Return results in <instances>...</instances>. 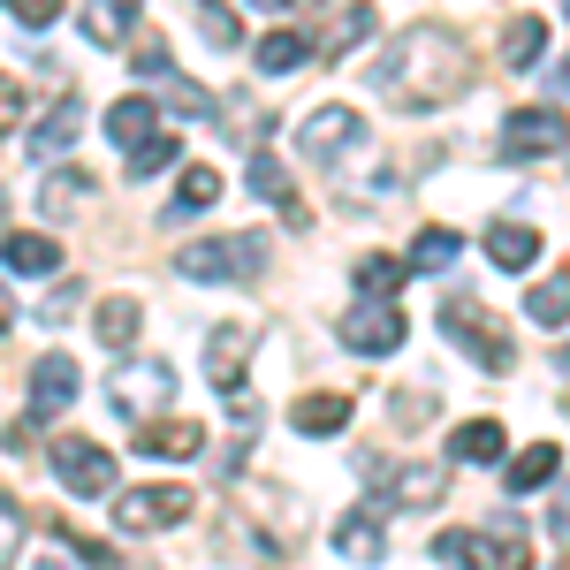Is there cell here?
<instances>
[{
	"label": "cell",
	"instance_id": "cell-1",
	"mask_svg": "<svg viewBox=\"0 0 570 570\" xmlns=\"http://www.w3.org/2000/svg\"><path fill=\"white\" fill-rule=\"evenodd\" d=\"M381 85H389L395 107H411V115H426V107H441V99H456V91L472 85L464 39H449L441 23L403 31V39L389 46V61H381Z\"/></svg>",
	"mask_w": 570,
	"mask_h": 570
},
{
	"label": "cell",
	"instance_id": "cell-2",
	"mask_svg": "<svg viewBox=\"0 0 570 570\" xmlns=\"http://www.w3.org/2000/svg\"><path fill=\"white\" fill-rule=\"evenodd\" d=\"M266 236H214V244H183L176 274L183 282H259L266 274Z\"/></svg>",
	"mask_w": 570,
	"mask_h": 570
},
{
	"label": "cell",
	"instance_id": "cell-3",
	"mask_svg": "<svg viewBox=\"0 0 570 570\" xmlns=\"http://www.w3.org/2000/svg\"><path fill=\"white\" fill-rule=\"evenodd\" d=\"M441 327L456 335V351L472 357L480 373H510V365H518L510 335H502V320H494V312H487L480 297H449V305H441Z\"/></svg>",
	"mask_w": 570,
	"mask_h": 570
},
{
	"label": "cell",
	"instance_id": "cell-4",
	"mask_svg": "<svg viewBox=\"0 0 570 570\" xmlns=\"http://www.w3.org/2000/svg\"><path fill=\"white\" fill-rule=\"evenodd\" d=\"M441 563L456 570H532V548H525V525H494V532H441L434 540Z\"/></svg>",
	"mask_w": 570,
	"mask_h": 570
},
{
	"label": "cell",
	"instance_id": "cell-5",
	"mask_svg": "<svg viewBox=\"0 0 570 570\" xmlns=\"http://www.w3.org/2000/svg\"><path fill=\"white\" fill-rule=\"evenodd\" d=\"M357 472H365V487H373L381 502H395V510H434L441 494H449V464H381V456H365Z\"/></svg>",
	"mask_w": 570,
	"mask_h": 570
},
{
	"label": "cell",
	"instance_id": "cell-6",
	"mask_svg": "<svg viewBox=\"0 0 570 570\" xmlns=\"http://www.w3.org/2000/svg\"><path fill=\"white\" fill-rule=\"evenodd\" d=\"M53 480L69 487L77 502H99V494H115V456L85 434H61L53 441Z\"/></svg>",
	"mask_w": 570,
	"mask_h": 570
},
{
	"label": "cell",
	"instance_id": "cell-7",
	"mask_svg": "<svg viewBox=\"0 0 570 570\" xmlns=\"http://www.w3.org/2000/svg\"><path fill=\"white\" fill-rule=\"evenodd\" d=\"M176 395V373L160 365V357H130V365H115L107 373V403L122 411V419H145V411H160Z\"/></svg>",
	"mask_w": 570,
	"mask_h": 570
},
{
	"label": "cell",
	"instance_id": "cell-8",
	"mask_svg": "<svg viewBox=\"0 0 570 570\" xmlns=\"http://www.w3.org/2000/svg\"><path fill=\"white\" fill-rule=\"evenodd\" d=\"M190 510H198L190 487H137V494L115 502V525L122 532H168V525H183Z\"/></svg>",
	"mask_w": 570,
	"mask_h": 570
},
{
	"label": "cell",
	"instance_id": "cell-9",
	"mask_svg": "<svg viewBox=\"0 0 570 570\" xmlns=\"http://www.w3.org/2000/svg\"><path fill=\"white\" fill-rule=\"evenodd\" d=\"M570 145V115L563 107H518L502 122V153L510 160H540V153H563Z\"/></svg>",
	"mask_w": 570,
	"mask_h": 570
},
{
	"label": "cell",
	"instance_id": "cell-10",
	"mask_svg": "<svg viewBox=\"0 0 570 570\" xmlns=\"http://www.w3.org/2000/svg\"><path fill=\"white\" fill-rule=\"evenodd\" d=\"M77 389H85L77 357H69V351H46L39 365H31V389H23V403H31V419H61V411L77 403Z\"/></svg>",
	"mask_w": 570,
	"mask_h": 570
},
{
	"label": "cell",
	"instance_id": "cell-11",
	"mask_svg": "<svg viewBox=\"0 0 570 570\" xmlns=\"http://www.w3.org/2000/svg\"><path fill=\"white\" fill-rule=\"evenodd\" d=\"M343 343H351L357 357H381L403 343V312L389 305V297H365L357 312H343Z\"/></svg>",
	"mask_w": 570,
	"mask_h": 570
},
{
	"label": "cell",
	"instance_id": "cell-12",
	"mask_svg": "<svg viewBox=\"0 0 570 570\" xmlns=\"http://www.w3.org/2000/svg\"><path fill=\"white\" fill-rule=\"evenodd\" d=\"M357 137H365V122H357V107H320L305 130H297V145H305L312 160H327L335 168V153H351Z\"/></svg>",
	"mask_w": 570,
	"mask_h": 570
},
{
	"label": "cell",
	"instance_id": "cell-13",
	"mask_svg": "<svg viewBox=\"0 0 570 570\" xmlns=\"http://www.w3.org/2000/svg\"><path fill=\"white\" fill-rule=\"evenodd\" d=\"M244 365H252V327H214L206 343V381L220 395H244Z\"/></svg>",
	"mask_w": 570,
	"mask_h": 570
},
{
	"label": "cell",
	"instance_id": "cell-14",
	"mask_svg": "<svg viewBox=\"0 0 570 570\" xmlns=\"http://www.w3.org/2000/svg\"><path fill=\"white\" fill-rule=\"evenodd\" d=\"M335 556H351V563H381V556H389L381 510H351V518H335Z\"/></svg>",
	"mask_w": 570,
	"mask_h": 570
},
{
	"label": "cell",
	"instance_id": "cell-15",
	"mask_svg": "<svg viewBox=\"0 0 570 570\" xmlns=\"http://www.w3.org/2000/svg\"><path fill=\"white\" fill-rule=\"evenodd\" d=\"M91 206V176L85 168H53V176L39 183V214L46 220H77Z\"/></svg>",
	"mask_w": 570,
	"mask_h": 570
},
{
	"label": "cell",
	"instance_id": "cell-16",
	"mask_svg": "<svg viewBox=\"0 0 570 570\" xmlns=\"http://www.w3.org/2000/svg\"><path fill=\"white\" fill-rule=\"evenodd\" d=\"M107 137H115L122 153H145V145L160 137V115H153V99H115V107H107Z\"/></svg>",
	"mask_w": 570,
	"mask_h": 570
},
{
	"label": "cell",
	"instance_id": "cell-17",
	"mask_svg": "<svg viewBox=\"0 0 570 570\" xmlns=\"http://www.w3.org/2000/svg\"><path fill=\"white\" fill-rule=\"evenodd\" d=\"M206 449V426H190V419H145L137 426V456H198Z\"/></svg>",
	"mask_w": 570,
	"mask_h": 570
},
{
	"label": "cell",
	"instance_id": "cell-18",
	"mask_svg": "<svg viewBox=\"0 0 570 570\" xmlns=\"http://www.w3.org/2000/svg\"><path fill=\"white\" fill-rule=\"evenodd\" d=\"M487 259L502 266V274L532 266L540 259V228H525V220H494V228H487Z\"/></svg>",
	"mask_w": 570,
	"mask_h": 570
},
{
	"label": "cell",
	"instance_id": "cell-19",
	"mask_svg": "<svg viewBox=\"0 0 570 570\" xmlns=\"http://www.w3.org/2000/svg\"><path fill=\"white\" fill-rule=\"evenodd\" d=\"M312 53H320V46H312L305 31H289V23H274V31L259 39V53H252V61H259L266 77H289V69H305Z\"/></svg>",
	"mask_w": 570,
	"mask_h": 570
},
{
	"label": "cell",
	"instance_id": "cell-20",
	"mask_svg": "<svg viewBox=\"0 0 570 570\" xmlns=\"http://www.w3.org/2000/svg\"><path fill=\"white\" fill-rule=\"evenodd\" d=\"M502 449H510V434L494 419H472V426L449 434V464H502Z\"/></svg>",
	"mask_w": 570,
	"mask_h": 570
},
{
	"label": "cell",
	"instance_id": "cell-21",
	"mask_svg": "<svg viewBox=\"0 0 570 570\" xmlns=\"http://www.w3.org/2000/svg\"><path fill=\"white\" fill-rule=\"evenodd\" d=\"M137 8H145V0H91L85 8V39L91 46H122L137 31Z\"/></svg>",
	"mask_w": 570,
	"mask_h": 570
},
{
	"label": "cell",
	"instance_id": "cell-22",
	"mask_svg": "<svg viewBox=\"0 0 570 570\" xmlns=\"http://www.w3.org/2000/svg\"><path fill=\"white\" fill-rule=\"evenodd\" d=\"M289 426L297 434H343L351 426V395H305V403H289Z\"/></svg>",
	"mask_w": 570,
	"mask_h": 570
},
{
	"label": "cell",
	"instance_id": "cell-23",
	"mask_svg": "<svg viewBox=\"0 0 570 570\" xmlns=\"http://www.w3.org/2000/svg\"><path fill=\"white\" fill-rule=\"evenodd\" d=\"M206 206H220V168H206V160H190L176 183V206H168V220H190L206 214Z\"/></svg>",
	"mask_w": 570,
	"mask_h": 570
},
{
	"label": "cell",
	"instance_id": "cell-24",
	"mask_svg": "<svg viewBox=\"0 0 570 570\" xmlns=\"http://www.w3.org/2000/svg\"><path fill=\"white\" fill-rule=\"evenodd\" d=\"M77 130H85V107H77V99H61V107L46 115L39 130H31V160H53V153H69V145H77Z\"/></svg>",
	"mask_w": 570,
	"mask_h": 570
},
{
	"label": "cell",
	"instance_id": "cell-25",
	"mask_svg": "<svg viewBox=\"0 0 570 570\" xmlns=\"http://www.w3.org/2000/svg\"><path fill=\"white\" fill-rule=\"evenodd\" d=\"M252 190H259L266 206H282V214L297 220V228H305V206H297V190H289V168H282V160H274V153H259V160H252Z\"/></svg>",
	"mask_w": 570,
	"mask_h": 570
},
{
	"label": "cell",
	"instance_id": "cell-26",
	"mask_svg": "<svg viewBox=\"0 0 570 570\" xmlns=\"http://www.w3.org/2000/svg\"><path fill=\"white\" fill-rule=\"evenodd\" d=\"M556 464H563V449H556V441H532V449H518V456H510V494L548 487V480H556Z\"/></svg>",
	"mask_w": 570,
	"mask_h": 570
},
{
	"label": "cell",
	"instance_id": "cell-27",
	"mask_svg": "<svg viewBox=\"0 0 570 570\" xmlns=\"http://www.w3.org/2000/svg\"><path fill=\"white\" fill-rule=\"evenodd\" d=\"M53 266H61V252H53L46 236H31V228H16V236H8V274H16V282H31V274H53Z\"/></svg>",
	"mask_w": 570,
	"mask_h": 570
},
{
	"label": "cell",
	"instance_id": "cell-28",
	"mask_svg": "<svg viewBox=\"0 0 570 570\" xmlns=\"http://www.w3.org/2000/svg\"><path fill=\"white\" fill-rule=\"evenodd\" d=\"M137 320H145V312H137V297H107V305L91 312L99 343H115V351H122V343H137Z\"/></svg>",
	"mask_w": 570,
	"mask_h": 570
},
{
	"label": "cell",
	"instance_id": "cell-29",
	"mask_svg": "<svg viewBox=\"0 0 570 570\" xmlns=\"http://www.w3.org/2000/svg\"><path fill=\"white\" fill-rule=\"evenodd\" d=\"M403 274H411V259L365 252V259H357V289H365V297H395V289H403Z\"/></svg>",
	"mask_w": 570,
	"mask_h": 570
},
{
	"label": "cell",
	"instance_id": "cell-30",
	"mask_svg": "<svg viewBox=\"0 0 570 570\" xmlns=\"http://www.w3.org/2000/svg\"><path fill=\"white\" fill-rule=\"evenodd\" d=\"M540 46H548L540 16H518V23L502 31V61H510V69H532V61H540Z\"/></svg>",
	"mask_w": 570,
	"mask_h": 570
},
{
	"label": "cell",
	"instance_id": "cell-31",
	"mask_svg": "<svg viewBox=\"0 0 570 570\" xmlns=\"http://www.w3.org/2000/svg\"><path fill=\"white\" fill-rule=\"evenodd\" d=\"M456 252H464V244H456L449 228H426V236L411 244V266H419V274H449V266H456Z\"/></svg>",
	"mask_w": 570,
	"mask_h": 570
},
{
	"label": "cell",
	"instance_id": "cell-32",
	"mask_svg": "<svg viewBox=\"0 0 570 570\" xmlns=\"http://www.w3.org/2000/svg\"><path fill=\"white\" fill-rule=\"evenodd\" d=\"M525 312L540 320V327H563V320H570V274H563V282H540V289L525 297Z\"/></svg>",
	"mask_w": 570,
	"mask_h": 570
},
{
	"label": "cell",
	"instance_id": "cell-33",
	"mask_svg": "<svg viewBox=\"0 0 570 570\" xmlns=\"http://www.w3.org/2000/svg\"><path fill=\"white\" fill-rule=\"evenodd\" d=\"M373 23H381V16H373V0H351V8H343V23L327 31V46H335V53H351L357 39H373Z\"/></svg>",
	"mask_w": 570,
	"mask_h": 570
},
{
	"label": "cell",
	"instance_id": "cell-34",
	"mask_svg": "<svg viewBox=\"0 0 570 570\" xmlns=\"http://www.w3.org/2000/svg\"><path fill=\"white\" fill-rule=\"evenodd\" d=\"M198 23H206V46H214V53H228V46H236V16H228L220 0H206V8H198Z\"/></svg>",
	"mask_w": 570,
	"mask_h": 570
},
{
	"label": "cell",
	"instance_id": "cell-35",
	"mask_svg": "<svg viewBox=\"0 0 570 570\" xmlns=\"http://www.w3.org/2000/svg\"><path fill=\"white\" fill-rule=\"evenodd\" d=\"M160 168H176V137L160 130L145 153H130V176H160Z\"/></svg>",
	"mask_w": 570,
	"mask_h": 570
},
{
	"label": "cell",
	"instance_id": "cell-36",
	"mask_svg": "<svg viewBox=\"0 0 570 570\" xmlns=\"http://www.w3.org/2000/svg\"><path fill=\"white\" fill-rule=\"evenodd\" d=\"M8 16H16L23 31H46V23L61 16V0H8Z\"/></svg>",
	"mask_w": 570,
	"mask_h": 570
},
{
	"label": "cell",
	"instance_id": "cell-37",
	"mask_svg": "<svg viewBox=\"0 0 570 570\" xmlns=\"http://www.w3.org/2000/svg\"><path fill=\"white\" fill-rule=\"evenodd\" d=\"M168 107H183V115H206L214 99H206V91L190 85V77H168Z\"/></svg>",
	"mask_w": 570,
	"mask_h": 570
},
{
	"label": "cell",
	"instance_id": "cell-38",
	"mask_svg": "<svg viewBox=\"0 0 570 570\" xmlns=\"http://www.w3.org/2000/svg\"><path fill=\"white\" fill-rule=\"evenodd\" d=\"M61 540H69V548H77V556H85V563H115V556H107V548H99V540H91V532H77V525H61Z\"/></svg>",
	"mask_w": 570,
	"mask_h": 570
},
{
	"label": "cell",
	"instance_id": "cell-39",
	"mask_svg": "<svg viewBox=\"0 0 570 570\" xmlns=\"http://www.w3.org/2000/svg\"><path fill=\"white\" fill-rule=\"evenodd\" d=\"M137 77H176V69H168V46H160V39L137 46Z\"/></svg>",
	"mask_w": 570,
	"mask_h": 570
},
{
	"label": "cell",
	"instance_id": "cell-40",
	"mask_svg": "<svg viewBox=\"0 0 570 570\" xmlns=\"http://www.w3.org/2000/svg\"><path fill=\"white\" fill-rule=\"evenodd\" d=\"M548 532H556V540H563V548H570V487H563V494H556V510H548Z\"/></svg>",
	"mask_w": 570,
	"mask_h": 570
},
{
	"label": "cell",
	"instance_id": "cell-41",
	"mask_svg": "<svg viewBox=\"0 0 570 570\" xmlns=\"http://www.w3.org/2000/svg\"><path fill=\"white\" fill-rule=\"evenodd\" d=\"M252 8H266V16H282V8H297V0H252Z\"/></svg>",
	"mask_w": 570,
	"mask_h": 570
},
{
	"label": "cell",
	"instance_id": "cell-42",
	"mask_svg": "<svg viewBox=\"0 0 570 570\" xmlns=\"http://www.w3.org/2000/svg\"><path fill=\"white\" fill-rule=\"evenodd\" d=\"M563 16H570V0H563Z\"/></svg>",
	"mask_w": 570,
	"mask_h": 570
}]
</instances>
